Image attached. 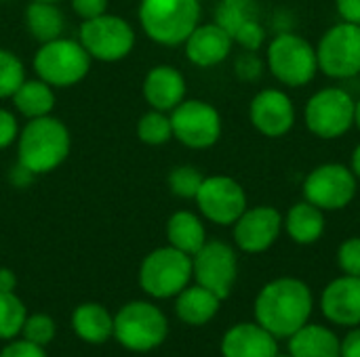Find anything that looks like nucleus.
I'll return each mask as SVG.
<instances>
[{"mask_svg": "<svg viewBox=\"0 0 360 357\" xmlns=\"http://www.w3.org/2000/svg\"><path fill=\"white\" fill-rule=\"evenodd\" d=\"M314 297L310 286L300 278H276L268 282L253 303V316L259 326L278 341L289 339L310 322Z\"/></svg>", "mask_w": 360, "mask_h": 357, "instance_id": "f257e3e1", "label": "nucleus"}, {"mask_svg": "<svg viewBox=\"0 0 360 357\" xmlns=\"http://www.w3.org/2000/svg\"><path fill=\"white\" fill-rule=\"evenodd\" d=\"M342 339L323 324H306L289 337V353L293 357H340Z\"/></svg>", "mask_w": 360, "mask_h": 357, "instance_id": "412c9836", "label": "nucleus"}, {"mask_svg": "<svg viewBox=\"0 0 360 357\" xmlns=\"http://www.w3.org/2000/svg\"><path fill=\"white\" fill-rule=\"evenodd\" d=\"M40 2H61V0H40Z\"/></svg>", "mask_w": 360, "mask_h": 357, "instance_id": "49530a36", "label": "nucleus"}, {"mask_svg": "<svg viewBox=\"0 0 360 357\" xmlns=\"http://www.w3.org/2000/svg\"><path fill=\"white\" fill-rule=\"evenodd\" d=\"M321 311L335 326H360V276L344 274L329 282L321 295Z\"/></svg>", "mask_w": 360, "mask_h": 357, "instance_id": "dca6fc26", "label": "nucleus"}, {"mask_svg": "<svg viewBox=\"0 0 360 357\" xmlns=\"http://www.w3.org/2000/svg\"><path fill=\"white\" fill-rule=\"evenodd\" d=\"M319 67L331 78H352L360 72V25H333L316 48Z\"/></svg>", "mask_w": 360, "mask_h": 357, "instance_id": "9b49d317", "label": "nucleus"}, {"mask_svg": "<svg viewBox=\"0 0 360 357\" xmlns=\"http://www.w3.org/2000/svg\"><path fill=\"white\" fill-rule=\"evenodd\" d=\"M21 335H23L25 341L44 347V345H49L55 339V322L49 316H44V314L27 316L25 322H23Z\"/></svg>", "mask_w": 360, "mask_h": 357, "instance_id": "473e14b6", "label": "nucleus"}, {"mask_svg": "<svg viewBox=\"0 0 360 357\" xmlns=\"http://www.w3.org/2000/svg\"><path fill=\"white\" fill-rule=\"evenodd\" d=\"M236 74L243 80H255L262 74V61L257 59L255 50H249L236 59Z\"/></svg>", "mask_w": 360, "mask_h": 357, "instance_id": "e433bc0d", "label": "nucleus"}, {"mask_svg": "<svg viewBox=\"0 0 360 357\" xmlns=\"http://www.w3.org/2000/svg\"><path fill=\"white\" fill-rule=\"evenodd\" d=\"M285 227H287V234L293 242L314 244L321 240V236L325 231L323 210L319 206L310 204L308 200L300 202L289 210V215L285 219Z\"/></svg>", "mask_w": 360, "mask_h": 357, "instance_id": "bb28decb", "label": "nucleus"}, {"mask_svg": "<svg viewBox=\"0 0 360 357\" xmlns=\"http://www.w3.org/2000/svg\"><path fill=\"white\" fill-rule=\"evenodd\" d=\"M72 8L84 21L108 13V0H72Z\"/></svg>", "mask_w": 360, "mask_h": 357, "instance_id": "4c0bfd02", "label": "nucleus"}, {"mask_svg": "<svg viewBox=\"0 0 360 357\" xmlns=\"http://www.w3.org/2000/svg\"><path fill=\"white\" fill-rule=\"evenodd\" d=\"M91 61V55L78 40L59 36L40 44L34 55V69L53 88H68L86 78Z\"/></svg>", "mask_w": 360, "mask_h": 357, "instance_id": "20e7f679", "label": "nucleus"}, {"mask_svg": "<svg viewBox=\"0 0 360 357\" xmlns=\"http://www.w3.org/2000/svg\"><path fill=\"white\" fill-rule=\"evenodd\" d=\"M251 122L266 137H283L295 122L291 99L283 90H262L251 101Z\"/></svg>", "mask_w": 360, "mask_h": 357, "instance_id": "f3484780", "label": "nucleus"}, {"mask_svg": "<svg viewBox=\"0 0 360 357\" xmlns=\"http://www.w3.org/2000/svg\"><path fill=\"white\" fill-rule=\"evenodd\" d=\"M169 118L173 137L192 149H207L215 145L221 135L219 112L211 103L198 99L181 101Z\"/></svg>", "mask_w": 360, "mask_h": 357, "instance_id": "9d476101", "label": "nucleus"}, {"mask_svg": "<svg viewBox=\"0 0 360 357\" xmlns=\"http://www.w3.org/2000/svg\"><path fill=\"white\" fill-rule=\"evenodd\" d=\"M274 357H293V356H291L289 351H287V353H281V351H278V353H276V356H274Z\"/></svg>", "mask_w": 360, "mask_h": 357, "instance_id": "a18cd8bd", "label": "nucleus"}, {"mask_svg": "<svg viewBox=\"0 0 360 357\" xmlns=\"http://www.w3.org/2000/svg\"><path fill=\"white\" fill-rule=\"evenodd\" d=\"M186 97V80L173 65H156L143 78V99L152 109L173 112Z\"/></svg>", "mask_w": 360, "mask_h": 357, "instance_id": "aec40b11", "label": "nucleus"}, {"mask_svg": "<svg viewBox=\"0 0 360 357\" xmlns=\"http://www.w3.org/2000/svg\"><path fill=\"white\" fill-rule=\"evenodd\" d=\"M338 265L346 276H360V238L342 242L338 250Z\"/></svg>", "mask_w": 360, "mask_h": 357, "instance_id": "72a5a7b5", "label": "nucleus"}, {"mask_svg": "<svg viewBox=\"0 0 360 357\" xmlns=\"http://www.w3.org/2000/svg\"><path fill=\"white\" fill-rule=\"evenodd\" d=\"M192 280V257L162 246L152 250L139 267V284L154 299L177 297Z\"/></svg>", "mask_w": 360, "mask_h": 357, "instance_id": "423d86ee", "label": "nucleus"}, {"mask_svg": "<svg viewBox=\"0 0 360 357\" xmlns=\"http://www.w3.org/2000/svg\"><path fill=\"white\" fill-rule=\"evenodd\" d=\"M72 147V137L68 126L49 116L27 120L17 137V164L27 168L34 177L46 175L59 168Z\"/></svg>", "mask_w": 360, "mask_h": 357, "instance_id": "f03ea898", "label": "nucleus"}, {"mask_svg": "<svg viewBox=\"0 0 360 357\" xmlns=\"http://www.w3.org/2000/svg\"><path fill=\"white\" fill-rule=\"evenodd\" d=\"M17 288V276L6 269V267H0V292H15Z\"/></svg>", "mask_w": 360, "mask_h": 357, "instance_id": "79ce46f5", "label": "nucleus"}, {"mask_svg": "<svg viewBox=\"0 0 360 357\" xmlns=\"http://www.w3.org/2000/svg\"><path fill=\"white\" fill-rule=\"evenodd\" d=\"M221 299L207 290L205 286H186L175 301V314L184 324L190 326H205L209 324L219 311Z\"/></svg>", "mask_w": 360, "mask_h": 357, "instance_id": "4be33fe9", "label": "nucleus"}, {"mask_svg": "<svg viewBox=\"0 0 360 357\" xmlns=\"http://www.w3.org/2000/svg\"><path fill=\"white\" fill-rule=\"evenodd\" d=\"M11 99H13L15 109H17L23 118H27V120L49 116V114L53 112V107H55V93H53V86L46 84V82L40 80V78H36V80H27V78H25Z\"/></svg>", "mask_w": 360, "mask_h": 357, "instance_id": "a878e982", "label": "nucleus"}, {"mask_svg": "<svg viewBox=\"0 0 360 357\" xmlns=\"http://www.w3.org/2000/svg\"><path fill=\"white\" fill-rule=\"evenodd\" d=\"M238 276L236 252L221 240L205 242L202 248L192 255V278L221 301L230 297Z\"/></svg>", "mask_w": 360, "mask_h": 357, "instance_id": "1a4fd4ad", "label": "nucleus"}, {"mask_svg": "<svg viewBox=\"0 0 360 357\" xmlns=\"http://www.w3.org/2000/svg\"><path fill=\"white\" fill-rule=\"evenodd\" d=\"M200 19L198 0H141L139 23L146 36L165 46L188 40Z\"/></svg>", "mask_w": 360, "mask_h": 357, "instance_id": "7ed1b4c3", "label": "nucleus"}, {"mask_svg": "<svg viewBox=\"0 0 360 357\" xmlns=\"http://www.w3.org/2000/svg\"><path fill=\"white\" fill-rule=\"evenodd\" d=\"M23 80L25 67L21 59L8 48H0V99H11Z\"/></svg>", "mask_w": 360, "mask_h": 357, "instance_id": "7c9ffc66", "label": "nucleus"}, {"mask_svg": "<svg viewBox=\"0 0 360 357\" xmlns=\"http://www.w3.org/2000/svg\"><path fill=\"white\" fill-rule=\"evenodd\" d=\"M354 194V173L342 164H323L314 168L304 183L306 200L321 210H340L352 202Z\"/></svg>", "mask_w": 360, "mask_h": 357, "instance_id": "ddd939ff", "label": "nucleus"}, {"mask_svg": "<svg viewBox=\"0 0 360 357\" xmlns=\"http://www.w3.org/2000/svg\"><path fill=\"white\" fill-rule=\"evenodd\" d=\"M0 357H46L44 347L36 345V343H30V341H13L8 343L2 351Z\"/></svg>", "mask_w": 360, "mask_h": 357, "instance_id": "c9c22d12", "label": "nucleus"}, {"mask_svg": "<svg viewBox=\"0 0 360 357\" xmlns=\"http://www.w3.org/2000/svg\"><path fill=\"white\" fill-rule=\"evenodd\" d=\"M283 217L272 206H257L245 210L234 223V242L243 252L259 255L266 252L278 238Z\"/></svg>", "mask_w": 360, "mask_h": 357, "instance_id": "2eb2a0df", "label": "nucleus"}, {"mask_svg": "<svg viewBox=\"0 0 360 357\" xmlns=\"http://www.w3.org/2000/svg\"><path fill=\"white\" fill-rule=\"evenodd\" d=\"M205 177L194 166H177L169 175V187L179 198H196Z\"/></svg>", "mask_w": 360, "mask_h": 357, "instance_id": "2f4dec72", "label": "nucleus"}, {"mask_svg": "<svg viewBox=\"0 0 360 357\" xmlns=\"http://www.w3.org/2000/svg\"><path fill=\"white\" fill-rule=\"evenodd\" d=\"M268 65L281 82L289 86H304L314 78L319 59L308 40L285 32L272 40L268 48Z\"/></svg>", "mask_w": 360, "mask_h": 357, "instance_id": "6e6552de", "label": "nucleus"}, {"mask_svg": "<svg viewBox=\"0 0 360 357\" xmlns=\"http://www.w3.org/2000/svg\"><path fill=\"white\" fill-rule=\"evenodd\" d=\"M352 170H354L356 177H360V145L354 149V154H352Z\"/></svg>", "mask_w": 360, "mask_h": 357, "instance_id": "37998d69", "label": "nucleus"}, {"mask_svg": "<svg viewBox=\"0 0 360 357\" xmlns=\"http://www.w3.org/2000/svg\"><path fill=\"white\" fill-rule=\"evenodd\" d=\"M78 42L91 55V59L114 63L124 59L135 46V29L118 15L103 13L93 19H84L80 25Z\"/></svg>", "mask_w": 360, "mask_h": 357, "instance_id": "0eeeda50", "label": "nucleus"}, {"mask_svg": "<svg viewBox=\"0 0 360 357\" xmlns=\"http://www.w3.org/2000/svg\"><path fill=\"white\" fill-rule=\"evenodd\" d=\"M25 318L27 311L19 297L15 292H0V339L11 341L21 335Z\"/></svg>", "mask_w": 360, "mask_h": 357, "instance_id": "c85d7f7f", "label": "nucleus"}, {"mask_svg": "<svg viewBox=\"0 0 360 357\" xmlns=\"http://www.w3.org/2000/svg\"><path fill=\"white\" fill-rule=\"evenodd\" d=\"M167 238H169V246L192 257L207 242V231L202 221L194 213L177 210L175 215H171L167 223Z\"/></svg>", "mask_w": 360, "mask_h": 357, "instance_id": "b1692460", "label": "nucleus"}, {"mask_svg": "<svg viewBox=\"0 0 360 357\" xmlns=\"http://www.w3.org/2000/svg\"><path fill=\"white\" fill-rule=\"evenodd\" d=\"M19 137V124L13 112L0 107V149H6L13 145Z\"/></svg>", "mask_w": 360, "mask_h": 357, "instance_id": "f704fd0d", "label": "nucleus"}, {"mask_svg": "<svg viewBox=\"0 0 360 357\" xmlns=\"http://www.w3.org/2000/svg\"><path fill=\"white\" fill-rule=\"evenodd\" d=\"M25 27L30 32V36L34 40L49 42L55 40L59 36H63V13L59 11L57 2H40V0H32L25 6Z\"/></svg>", "mask_w": 360, "mask_h": 357, "instance_id": "393cba45", "label": "nucleus"}, {"mask_svg": "<svg viewBox=\"0 0 360 357\" xmlns=\"http://www.w3.org/2000/svg\"><path fill=\"white\" fill-rule=\"evenodd\" d=\"M340 357H360V326L350 328V332L342 339Z\"/></svg>", "mask_w": 360, "mask_h": 357, "instance_id": "58836bf2", "label": "nucleus"}, {"mask_svg": "<svg viewBox=\"0 0 360 357\" xmlns=\"http://www.w3.org/2000/svg\"><path fill=\"white\" fill-rule=\"evenodd\" d=\"M32 179H34V175H32L27 168H23L21 164H15V166H13V170H11V181H13L17 187H23V185H27Z\"/></svg>", "mask_w": 360, "mask_h": 357, "instance_id": "a19ab883", "label": "nucleus"}, {"mask_svg": "<svg viewBox=\"0 0 360 357\" xmlns=\"http://www.w3.org/2000/svg\"><path fill=\"white\" fill-rule=\"evenodd\" d=\"M253 21H259V8L255 0H221L215 11V23L221 25L232 40L245 25Z\"/></svg>", "mask_w": 360, "mask_h": 357, "instance_id": "cd10ccee", "label": "nucleus"}, {"mask_svg": "<svg viewBox=\"0 0 360 357\" xmlns=\"http://www.w3.org/2000/svg\"><path fill=\"white\" fill-rule=\"evenodd\" d=\"M338 11L344 21L360 25V0H338Z\"/></svg>", "mask_w": 360, "mask_h": 357, "instance_id": "ea45409f", "label": "nucleus"}, {"mask_svg": "<svg viewBox=\"0 0 360 357\" xmlns=\"http://www.w3.org/2000/svg\"><path fill=\"white\" fill-rule=\"evenodd\" d=\"M354 122H356V126L360 128V101L354 105Z\"/></svg>", "mask_w": 360, "mask_h": 357, "instance_id": "c03bdc74", "label": "nucleus"}, {"mask_svg": "<svg viewBox=\"0 0 360 357\" xmlns=\"http://www.w3.org/2000/svg\"><path fill=\"white\" fill-rule=\"evenodd\" d=\"M74 332L86 343H105L114 337V318L99 303H84L74 309L72 316Z\"/></svg>", "mask_w": 360, "mask_h": 357, "instance_id": "5701e85b", "label": "nucleus"}, {"mask_svg": "<svg viewBox=\"0 0 360 357\" xmlns=\"http://www.w3.org/2000/svg\"><path fill=\"white\" fill-rule=\"evenodd\" d=\"M167 335L169 322L165 314L148 301L127 303L114 316V339L129 351H152L165 343Z\"/></svg>", "mask_w": 360, "mask_h": 357, "instance_id": "39448f33", "label": "nucleus"}, {"mask_svg": "<svg viewBox=\"0 0 360 357\" xmlns=\"http://www.w3.org/2000/svg\"><path fill=\"white\" fill-rule=\"evenodd\" d=\"M354 105L344 88H325L308 101L306 124L316 137H342L354 124Z\"/></svg>", "mask_w": 360, "mask_h": 357, "instance_id": "f8f14e48", "label": "nucleus"}, {"mask_svg": "<svg viewBox=\"0 0 360 357\" xmlns=\"http://www.w3.org/2000/svg\"><path fill=\"white\" fill-rule=\"evenodd\" d=\"M200 213L217 225H234L247 210L245 189L230 177H207L196 194Z\"/></svg>", "mask_w": 360, "mask_h": 357, "instance_id": "4468645a", "label": "nucleus"}, {"mask_svg": "<svg viewBox=\"0 0 360 357\" xmlns=\"http://www.w3.org/2000/svg\"><path fill=\"white\" fill-rule=\"evenodd\" d=\"M232 36L217 23L196 25L194 32L188 36L186 55L198 67H213L221 63L232 50Z\"/></svg>", "mask_w": 360, "mask_h": 357, "instance_id": "6ab92c4d", "label": "nucleus"}, {"mask_svg": "<svg viewBox=\"0 0 360 357\" xmlns=\"http://www.w3.org/2000/svg\"><path fill=\"white\" fill-rule=\"evenodd\" d=\"M137 137L146 145H162L173 139L171 118L167 116V112L150 109L148 114H143L137 122Z\"/></svg>", "mask_w": 360, "mask_h": 357, "instance_id": "c756f323", "label": "nucleus"}, {"mask_svg": "<svg viewBox=\"0 0 360 357\" xmlns=\"http://www.w3.org/2000/svg\"><path fill=\"white\" fill-rule=\"evenodd\" d=\"M221 357H274L278 339L257 322L234 324L221 339Z\"/></svg>", "mask_w": 360, "mask_h": 357, "instance_id": "a211bd4d", "label": "nucleus"}]
</instances>
